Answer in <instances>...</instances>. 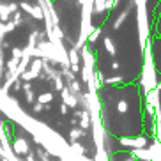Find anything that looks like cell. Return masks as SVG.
Listing matches in <instances>:
<instances>
[{"mask_svg": "<svg viewBox=\"0 0 161 161\" xmlns=\"http://www.w3.org/2000/svg\"><path fill=\"white\" fill-rule=\"evenodd\" d=\"M0 2H4V0H0Z\"/></svg>", "mask_w": 161, "mask_h": 161, "instance_id": "obj_1", "label": "cell"}]
</instances>
